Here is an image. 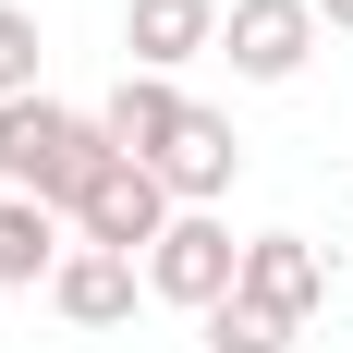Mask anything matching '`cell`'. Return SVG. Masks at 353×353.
<instances>
[{
    "mask_svg": "<svg viewBox=\"0 0 353 353\" xmlns=\"http://www.w3.org/2000/svg\"><path fill=\"white\" fill-rule=\"evenodd\" d=\"M122 49L134 73H183L219 49V0H122Z\"/></svg>",
    "mask_w": 353,
    "mask_h": 353,
    "instance_id": "obj_8",
    "label": "cell"
},
{
    "mask_svg": "<svg viewBox=\"0 0 353 353\" xmlns=\"http://www.w3.org/2000/svg\"><path fill=\"white\" fill-rule=\"evenodd\" d=\"M219 61L244 85H292L317 61V12L305 0H219Z\"/></svg>",
    "mask_w": 353,
    "mask_h": 353,
    "instance_id": "obj_4",
    "label": "cell"
},
{
    "mask_svg": "<svg viewBox=\"0 0 353 353\" xmlns=\"http://www.w3.org/2000/svg\"><path fill=\"white\" fill-rule=\"evenodd\" d=\"M195 329H208V353H292V329H281V317H256L244 292H232V305H208Z\"/></svg>",
    "mask_w": 353,
    "mask_h": 353,
    "instance_id": "obj_12",
    "label": "cell"
},
{
    "mask_svg": "<svg viewBox=\"0 0 353 353\" xmlns=\"http://www.w3.org/2000/svg\"><path fill=\"white\" fill-rule=\"evenodd\" d=\"M171 183L146 171V159H110L98 183H85V195H73V244H98V256H134L146 268V244H159V232H171Z\"/></svg>",
    "mask_w": 353,
    "mask_h": 353,
    "instance_id": "obj_3",
    "label": "cell"
},
{
    "mask_svg": "<svg viewBox=\"0 0 353 353\" xmlns=\"http://www.w3.org/2000/svg\"><path fill=\"white\" fill-rule=\"evenodd\" d=\"M232 292H244L256 317H281L292 341H305V317L329 305V256L305 244V232H256V244H244V281H232Z\"/></svg>",
    "mask_w": 353,
    "mask_h": 353,
    "instance_id": "obj_5",
    "label": "cell"
},
{
    "mask_svg": "<svg viewBox=\"0 0 353 353\" xmlns=\"http://www.w3.org/2000/svg\"><path fill=\"white\" fill-rule=\"evenodd\" d=\"M183 110H195V98H183L171 73H134V61H122V85L98 98V134H110V159H159V146L183 134Z\"/></svg>",
    "mask_w": 353,
    "mask_h": 353,
    "instance_id": "obj_9",
    "label": "cell"
},
{
    "mask_svg": "<svg viewBox=\"0 0 353 353\" xmlns=\"http://www.w3.org/2000/svg\"><path fill=\"white\" fill-rule=\"evenodd\" d=\"M37 61H49L37 12H25V0H0V110H12V98H37Z\"/></svg>",
    "mask_w": 353,
    "mask_h": 353,
    "instance_id": "obj_11",
    "label": "cell"
},
{
    "mask_svg": "<svg viewBox=\"0 0 353 353\" xmlns=\"http://www.w3.org/2000/svg\"><path fill=\"white\" fill-rule=\"evenodd\" d=\"M232 281H244V244H232V219H219V208H183L171 232L146 244V305L208 317V305H232Z\"/></svg>",
    "mask_w": 353,
    "mask_h": 353,
    "instance_id": "obj_2",
    "label": "cell"
},
{
    "mask_svg": "<svg viewBox=\"0 0 353 353\" xmlns=\"http://www.w3.org/2000/svg\"><path fill=\"white\" fill-rule=\"evenodd\" d=\"M98 171H110L98 110H61L49 85L0 110V195H37V208H61V219H73V195H85Z\"/></svg>",
    "mask_w": 353,
    "mask_h": 353,
    "instance_id": "obj_1",
    "label": "cell"
},
{
    "mask_svg": "<svg viewBox=\"0 0 353 353\" xmlns=\"http://www.w3.org/2000/svg\"><path fill=\"white\" fill-rule=\"evenodd\" d=\"M146 171L171 183V208H219V195L244 183V134H232V110H183V134L159 146Z\"/></svg>",
    "mask_w": 353,
    "mask_h": 353,
    "instance_id": "obj_6",
    "label": "cell"
},
{
    "mask_svg": "<svg viewBox=\"0 0 353 353\" xmlns=\"http://www.w3.org/2000/svg\"><path fill=\"white\" fill-rule=\"evenodd\" d=\"M317 12V37H353V0H305Z\"/></svg>",
    "mask_w": 353,
    "mask_h": 353,
    "instance_id": "obj_13",
    "label": "cell"
},
{
    "mask_svg": "<svg viewBox=\"0 0 353 353\" xmlns=\"http://www.w3.org/2000/svg\"><path fill=\"white\" fill-rule=\"evenodd\" d=\"M73 256V219L37 195H0V292H49V268Z\"/></svg>",
    "mask_w": 353,
    "mask_h": 353,
    "instance_id": "obj_10",
    "label": "cell"
},
{
    "mask_svg": "<svg viewBox=\"0 0 353 353\" xmlns=\"http://www.w3.org/2000/svg\"><path fill=\"white\" fill-rule=\"evenodd\" d=\"M134 305H146V268H134V256L73 244L61 268H49V317H73V329H134Z\"/></svg>",
    "mask_w": 353,
    "mask_h": 353,
    "instance_id": "obj_7",
    "label": "cell"
}]
</instances>
